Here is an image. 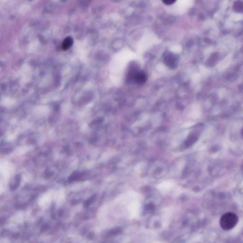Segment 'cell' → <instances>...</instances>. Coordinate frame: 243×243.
I'll return each mask as SVG.
<instances>
[{"label": "cell", "instance_id": "6da1fadb", "mask_svg": "<svg viewBox=\"0 0 243 243\" xmlns=\"http://www.w3.org/2000/svg\"><path fill=\"white\" fill-rule=\"evenodd\" d=\"M238 218L236 214L228 212L224 214L220 220V225L222 229L228 230L232 229L238 223Z\"/></svg>", "mask_w": 243, "mask_h": 243}, {"label": "cell", "instance_id": "7a4b0ae2", "mask_svg": "<svg viewBox=\"0 0 243 243\" xmlns=\"http://www.w3.org/2000/svg\"><path fill=\"white\" fill-rule=\"evenodd\" d=\"M140 208V205L137 202H134L130 205L129 209L130 211L131 216L133 217H135L138 214L139 210Z\"/></svg>", "mask_w": 243, "mask_h": 243}, {"label": "cell", "instance_id": "3957f363", "mask_svg": "<svg viewBox=\"0 0 243 243\" xmlns=\"http://www.w3.org/2000/svg\"><path fill=\"white\" fill-rule=\"evenodd\" d=\"M173 182L170 181H166L160 184V185H159L158 188L159 189H160V191H163V192H166V191H169L171 187L173 186Z\"/></svg>", "mask_w": 243, "mask_h": 243}, {"label": "cell", "instance_id": "277c9868", "mask_svg": "<svg viewBox=\"0 0 243 243\" xmlns=\"http://www.w3.org/2000/svg\"><path fill=\"white\" fill-rule=\"evenodd\" d=\"M73 44V40L70 37H68L64 40L62 43V48L64 50L69 49Z\"/></svg>", "mask_w": 243, "mask_h": 243}, {"label": "cell", "instance_id": "5b68a950", "mask_svg": "<svg viewBox=\"0 0 243 243\" xmlns=\"http://www.w3.org/2000/svg\"><path fill=\"white\" fill-rule=\"evenodd\" d=\"M175 1H174V0H169V1L167 0V1H163V3L166 5H171L173 4Z\"/></svg>", "mask_w": 243, "mask_h": 243}, {"label": "cell", "instance_id": "8992f818", "mask_svg": "<svg viewBox=\"0 0 243 243\" xmlns=\"http://www.w3.org/2000/svg\"><path fill=\"white\" fill-rule=\"evenodd\" d=\"M242 135L243 136V129H242Z\"/></svg>", "mask_w": 243, "mask_h": 243}]
</instances>
